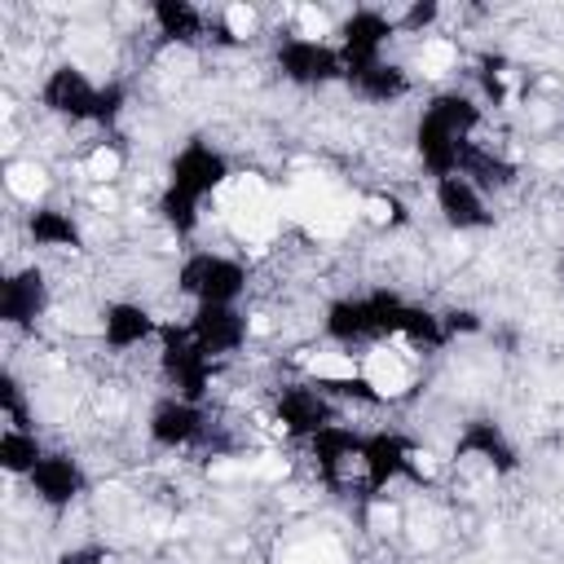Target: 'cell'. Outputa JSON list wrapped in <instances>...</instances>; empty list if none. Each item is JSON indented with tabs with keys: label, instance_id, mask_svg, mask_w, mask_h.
<instances>
[{
	"label": "cell",
	"instance_id": "cell-18",
	"mask_svg": "<svg viewBox=\"0 0 564 564\" xmlns=\"http://www.w3.org/2000/svg\"><path fill=\"white\" fill-rule=\"evenodd\" d=\"M361 441H366V432H357V427H348V423H335V427H326V432H317V436L308 441V454H313L317 471H322L330 485H339L352 467H361Z\"/></svg>",
	"mask_w": 564,
	"mask_h": 564
},
{
	"label": "cell",
	"instance_id": "cell-14",
	"mask_svg": "<svg viewBox=\"0 0 564 564\" xmlns=\"http://www.w3.org/2000/svg\"><path fill=\"white\" fill-rule=\"evenodd\" d=\"M432 203H436L441 220L454 234H476V229H489L494 225L489 194H480L467 176H441V181H432Z\"/></svg>",
	"mask_w": 564,
	"mask_h": 564
},
{
	"label": "cell",
	"instance_id": "cell-11",
	"mask_svg": "<svg viewBox=\"0 0 564 564\" xmlns=\"http://www.w3.org/2000/svg\"><path fill=\"white\" fill-rule=\"evenodd\" d=\"M185 330H189L194 344L216 361V357H229V352L247 348V339H251V317H247L238 304H194Z\"/></svg>",
	"mask_w": 564,
	"mask_h": 564
},
{
	"label": "cell",
	"instance_id": "cell-5",
	"mask_svg": "<svg viewBox=\"0 0 564 564\" xmlns=\"http://www.w3.org/2000/svg\"><path fill=\"white\" fill-rule=\"evenodd\" d=\"M229 181V159H225V150H216L212 141H185L176 154H172V163H167V194H176V198H185V203H198L203 207V198L207 194H216L220 185Z\"/></svg>",
	"mask_w": 564,
	"mask_h": 564
},
{
	"label": "cell",
	"instance_id": "cell-13",
	"mask_svg": "<svg viewBox=\"0 0 564 564\" xmlns=\"http://www.w3.org/2000/svg\"><path fill=\"white\" fill-rule=\"evenodd\" d=\"M26 485H31L35 502H44L48 511H66L70 502L84 498L88 476H84V463H79L75 454H66V449H48V454L35 463V471L26 476Z\"/></svg>",
	"mask_w": 564,
	"mask_h": 564
},
{
	"label": "cell",
	"instance_id": "cell-3",
	"mask_svg": "<svg viewBox=\"0 0 564 564\" xmlns=\"http://www.w3.org/2000/svg\"><path fill=\"white\" fill-rule=\"evenodd\" d=\"M159 370H163V379L172 383L176 397L203 405V397H207V388H212L216 361L194 344V335H189L185 326L163 322V330H159Z\"/></svg>",
	"mask_w": 564,
	"mask_h": 564
},
{
	"label": "cell",
	"instance_id": "cell-6",
	"mask_svg": "<svg viewBox=\"0 0 564 564\" xmlns=\"http://www.w3.org/2000/svg\"><path fill=\"white\" fill-rule=\"evenodd\" d=\"M97 101H101V84H93L88 70L75 62H57L40 79V106L62 123H97Z\"/></svg>",
	"mask_w": 564,
	"mask_h": 564
},
{
	"label": "cell",
	"instance_id": "cell-9",
	"mask_svg": "<svg viewBox=\"0 0 564 564\" xmlns=\"http://www.w3.org/2000/svg\"><path fill=\"white\" fill-rule=\"evenodd\" d=\"M207 427H212L207 423V410L198 401L176 397V392L159 397L150 405V414H145V436L159 449H189V445H198L207 436Z\"/></svg>",
	"mask_w": 564,
	"mask_h": 564
},
{
	"label": "cell",
	"instance_id": "cell-29",
	"mask_svg": "<svg viewBox=\"0 0 564 564\" xmlns=\"http://www.w3.org/2000/svg\"><path fill=\"white\" fill-rule=\"evenodd\" d=\"M115 172H119V150H115V145H97L93 159H88V176L106 181V176H115Z\"/></svg>",
	"mask_w": 564,
	"mask_h": 564
},
{
	"label": "cell",
	"instance_id": "cell-30",
	"mask_svg": "<svg viewBox=\"0 0 564 564\" xmlns=\"http://www.w3.org/2000/svg\"><path fill=\"white\" fill-rule=\"evenodd\" d=\"M62 564H110V551L106 546H75L62 555Z\"/></svg>",
	"mask_w": 564,
	"mask_h": 564
},
{
	"label": "cell",
	"instance_id": "cell-16",
	"mask_svg": "<svg viewBox=\"0 0 564 564\" xmlns=\"http://www.w3.org/2000/svg\"><path fill=\"white\" fill-rule=\"evenodd\" d=\"M22 234L31 247H44V251H79L84 247V229L79 220L66 212V207H53V203H35L26 207L22 216Z\"/></svg>",
	"mask_w": 564,
	"mask_h": 564
},
{
	"label": "cell",
	"instance_id": "cell-21",
	"mask_svg": "<svg viewBox=\"0 0 564 564\" xmlns=\"http://www.w3.org/2000/svg\"><path fill=\"white\" fill-rule=\"evenodd\" d=\"M419 115H423V119H432V123H441V128H449V132H454V137H463V141H476V132H480V123H485L480 101H476L471 93H458V88L436 93Z\"/></svg>",
	"mask_w": 564,
	"mask_h": 564
},
{
	"label": "cell",
	"instance_id": "cell-10",
	"mask_svg": "<svg viewBox=\"0 0 564 564\" xmlns=\"http://www.w3.org/2000/svg\"><path fill=\"white\" fill-rule=\"evenodd\" d=\"M53 304V291H48V273L40 264H18L0 278V322L13 326V330H26L35 326Z\"/></svg>",
	"mask_w": 564,
	"mask_h": 564
},
{
	"label": "cell",
	"instance_id": "cell-15",
	"mask_svg": "<svg viewBox=\"0 0 564 564\" xmlns=\"http://www.w3.org/2000/svg\"><path fill=\"white\" fill-rule=\"evenodd\" d=\"M97 330H101V344H106L110 352H132V348L159 339L163 322H159L145 304H137V300H110V304L101 308Z\"/></svg>",
	"mask_w": 564,
	"mask_h": 564
},
{
	"label": "cell",
	"instance_id": "cell-20",
	"mask_svg": "<svg viewBox=\"0 0 564 564\" xmlns=\"http://www.w3.org/2000/svg\"><path fill=\"white\" fill-rule=\"evenodd\" d=\"M344 84L361 97V101H375V106H392L410 93V70L401 62H370V66H357L344 75Z\"/></svg>",
	"mask_w": 564,
	"mask_h": 564
},
{
	"label": "cell",
	"instance_id": "cell-8",
	"mask_svg": "<svg viewBox=\"0 0 564 564\" xmlns=\"http://www.w3.org/2000/svg\"><path fill=\"white\" fill-rule=\"evenodd\" d=\"M397 35V18L383 9H352L339 26H335V48L344 57V75L370 62H383L388 44Z\"/></svg>",
	"mask_w": 564,
	"mask_h": 564
},
{
	"label": "cell",
	"instance_id": "cell-19",
	"mask_svg": "<svg viewBox=\"0 0 564 564\" xmlns=\"http://www.w3.org/2000/svg\"><path fill=\"white\" fill-rule=\"evenodd\" d=\"M467 145H471V141H463V137H454L449 128H441V123H432V119L419 115V123H414V154H419V163H423V172H427L432 181L458 176Z\"/></svg>",
	"mask_w": 564,
	"mask_h": 564
},
{
	"label": "cell",
	"instance_id": "cell-28",
	"mask_svg": "<svg viewBox=\"0 0 564 564\" xmlns=\"http://www.w3.org/2000/svg\"><path fill=\"white\" fill-rule=\"evenodd\" d=\"M366 216H370L375 225H388V229H392V225L405 220V207H401L397 198H370V203H366Z\"/></svg>",
	"mask_w": 564,
	"mask_h": 564
},
{
	"label": "cell",
	"instance_id": "cell-27",
	"mask_svg": "<svg viewBox=\"0 0 564 564\" xmlns=\"http://www.w3.org/2000/svg\"><path fill=\"white\" fill-rule=\"evenodd\" d=\"M441 326H445V335L454 339V335H476L485 322H480L471 308H449V313H441Z\"/></svg>",
	"mask_w": 564,
	"mask_h": 564
},
{
	"label": "cell",
	"instance_id": "cell-26",
	"mask_svg": "<svg viewBox=\"0 0 564 564\" xmlns=\"http://www.w3.org/2000/svg\"><path fill=\"white\" fill-rule=\"evenodd\" d=\"M436 22H441V4H436V0H414V4L397 18V31H405V35H427Z\"/></svg>",
	"mask_w": 564,
	"mask_h": 564
},
{
	"label": "cell",
	"instance_id": "cell-7",
	"mask_svg": "<svg viewBox=\"0 0 564 564\" xmlns=\"http://www.w3.org/2000/svg\"><path fill=\"white\" fill-rule=\"evenodd\" d=\"M273 419H278V427L286 432V436H300V441H313L317 432H326V427H335L339 423V405H335V397L322 388V383H286V388H278V397H273Z\"/></svg>",
	"mask_w": 564,
	"mask_h": 564
},
{
	"label": "cell",
	"instance_id": "cell-25",
	"mask_svg": "<svg viewBox=\"0 0 564 564\" xmlns=\"http://www.w3.org/2000/svg\"><path fill=\"white\" fill-rule=\"evenodd\" d=\"M0 414L9 419V427H31L26 423V392H22V383H18L13 370L0 375Z\"/></svg>",
	"mask_w": 564,
	"mask_h": 564
},
{
	"label": "cell",
	"instance_id": "cell-12",
	"mask_svg": "<svg viewBox=\"0 0 564 564\" xmlns=\"http://www.w3.org/2000/svg\"><path fill=\"white\" fill-rule=\"evenodd\" d=\"M414 458H419V449L401 432H388V427L366 432V441H361V480H366V489L379 494L392 480L414 476Z\"/></svg>",
	"mask_w": 564,
	"mask_h": 564
},
{
	"label": "cell",
	"instance_id": "cell-22",
	"mask_svg": "<svg viewBox=\"0 0 564 564\" xmlns=\"http://www.w3.org/2000/svg\"><path fill=\"white\" fill-rule=\"evenodd\" d=\"M150 22L172 44H198L207 35V13L198 4H189V0H159V4H150Z\"/></svg>",
	"mask_w": 564,
	"mask_h": 564
},
{
	"label": "cell",
	"instance_id": "cell-23",
	"mask_svg": "<svg viewBox=\"0 0 564 564\" xmlns=\"http://www.w3.org/2000/svg\"><path fill=\"white\" fill-rule=\"evenodd\" d=\"M458 176H467L480 194H494V189L516 185V163H511V159H502V154H494L489 145L471 141V145L463 150V167H458Z\"/></svg>",
	"mask_w": 564,
	"mask_h": 564
},
{
	"label": "cell",
	"instance_id": "cell-4",
	"mask_svg": "<svg viewBox=\"0 0 564 564\" xmlns=\"http://www.w3.org/2000/svg\"><path fill=\"white\" fill-rule=\"evenodd\" d=\"M273 66L295 88H326V84L344 79V57H339L335 40H308L300 31H291V35L278 40Z\"/></svg>",
	"mask_w": 564,
	"mask_h": 564
},
{
	"label": "cell",
	"instance_id": "cell-1",
	"mask_svg": "<svg viewBox=\"0 0 564 564\" xmlns=\"http://www.w3.org/2000/svg\"><path fill=\"white\" fill-rule=\"evenodd\" d=\"M405 317H410V300H401L397 291L379 286V291L330 300L326 313H322V335L330 344H339V348H361V344L379 348V344L401 339Z\"/></svg>",
	"mask_w": 564,
	"mask_h": 564
},
{
	"label": "cell",
	"instance_id": "cell-24",
	"mask_svg": "<svg viewBox=\"0 0 564 564\" xmlns=\"http://www.w3.org/2000/svg\"><path fill=\"white\" fill-rule=\"evenodd\" d=\"M44 454H48V449H44V441L35 436V427H4V432H0V471H4V476H22V480H26Z\"/></svg>",
	"mask_w": 564,
	"mask_h": 564
},
{
	"label": "cell",
	"instance_id": "cell-17",
	"mask_svg": "<svg viewBox=\"0 0 564 564\" xmlns=\"http://www.w3.org/2000/svg\"><path fill=\"white\" fill-rule=\"evenodd\" d=\"M454 458H480V463L494 467V471H516V467H520L516 445L507 441V432H502L494 419H471V423L454 436Z\"/></svg>",
	"mask_w": 564,
	"mask_h": 564
},
{
	"label": "cell",
	"instance_id": "cell-2",
	"mask_svg": "<svg viewBox=\"0 0 564 564\" xmlns=\"http://www.w3.org/2000/svg\"><path fill=\"white\" fill-rule=\"evenodd\" d=\"M247 286H251L247 264L225 251H189L176 269V291L194 304H238Z\"/></svg>",
	"mask_w": 564,
	"mask_h": 564
}]
</instances>
